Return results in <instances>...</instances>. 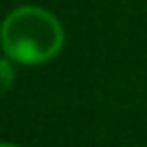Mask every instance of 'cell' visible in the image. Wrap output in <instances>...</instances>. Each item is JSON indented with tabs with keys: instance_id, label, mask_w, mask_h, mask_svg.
Wrapping results in <instances>:
<instances>
[{
	"instance_id": "obj_1",
	"label": "cell",
	"mask_w": 147,
	"mask_h": 147,
	"mask_svg": "<svg viewBox=\"0 0 147 147\" xmlns=\"http://www.w3.org/2000/svg\"><path fill=\"white\" fill-rule=\"evenodd\" d=\"M64 46V30L55 14L37 5L11 9L0 25V48L18 64H44Z\"/></svg>"
},
{
	"instance_id": "obj_2",
	"label": "cell",
	"mask_w": 147,
	"mask_h": 147,
	"mask_svg": "<svg viewBox=\"0 0 147 147\" xmlns=\"http://www.w3.org/2000/svg\"><path fill=\"white\" fill-rule=\"evenodd\" d=\"M14 78H16V74H14V62H11L9 57H0V96L14 85Z\"/></svg>"
},
{
	"instance_id": "obj_3",
	"label": "cell",
	"mask_w": 147,
	"mask_h": 147,
	"mask_svg": "<svg viewBox=\"0 0 147 147\" xmlns=\"http://www.w3.org/2000/svg\"><path fill=\"white\" fill-rule=\"evenodd\" d=\"M0 147H18V145H14V142H0Z\"/></svg>"
}]
</instances>
